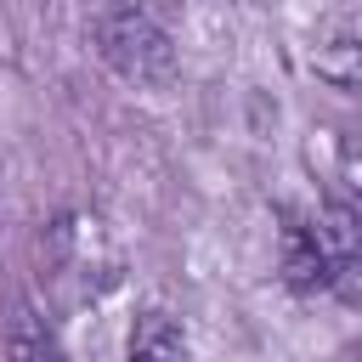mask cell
I'll return each mask as SVG.
<instances>
[{"label":"cell","instance_id":"obj_1","mask_svg":"<svg viewBox=\"0 0 362 362\" xmlns=\"http://www.w3.org/2000/svg\"><path fill=\"white\" fill-rule=\"evenodd\" d=\"M90 40L96 57L130 85L164 90L175 79V45L136 0H90Z\"/></svg>","mask_w":362,"mask_h":362},{"label":"cell","instance_id":"obj_2","mask_svg":"<svg viewBox=\"0 0 362 362\" xmlns=\"http://www.w3.org/2000/svg\"><path fill=\"white\" fill-rule=\"evenodd\" d=\"M45 272L62 288V300H96L119 277V255L96 221H57L45 238Z\"/></svg>","mask_w":362,"mask_h":362},{"label":"cell","instance_id":"obj_3","mask_svg":"<svg viewBox=\"0 0 362 362\" xmlns=\"http://www.w3.org/2000/svg\"><path fill=\"white\" fill-rule=\"evenodd\" d=\"M311 62H317V79H322V85L356 90V79H362V28H356L351 11H328V17L317 23V51H311Z\"/></svg>","mask_w":362,"mask_h":362},{"label":"cell","instance_id":"obj_4","mask_svg":"<svg viewBox=\"0 0 362 362\" xmlns=\"http://www.w3.org/2000/svg\"><path fill=\"white\" fill-rule=\"evenodd\" d=\"M283 283H288L294 294L334 288V272H328V255H322L317 221H300V215L283 221Z\"/></svg>","mask_w":362,"mask_h":362},{"label":"cell","instance_id":"obj_5","mask_svg":"<svg viewBox=\"0 0 362 362\" xmlns=\"http://www.w3.org/2000/svg\"><path fill=\"white\" fill-rule=\"evenodd\" d=\"M130 362H187V339L164 311H147L130 339Z\"/></svg>","mask_w":362,"mask_h":362},{"label":"cell","instance_id":"obj_6","mask_svg":"<svg viewBox=\"0 0 362 362\" xmlns=\"http://www.w3.org/2000/svg\"><path fill=\"white\" fill-rule=\"evenodd\" d=\"M11 362H68V351H62V339L45 328V317L17 311V317H11Z\"/></svg>","mask_w":362,"mask_h":362}]
</instances>
